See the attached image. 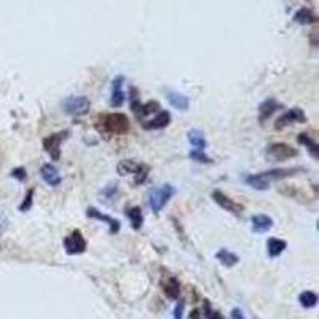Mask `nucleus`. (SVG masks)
I'll list each match as a JSON object with an SVG mask.
<instances>
[{"instance_id":"0eeeda50","label":"nucleus","mask_w":319,"mask_h":319,"mask_svg":"<svg viewBox=\"0 0 319 319\" xmlns=\"http://www.w3.org/2000/svg\"><path fill=\"white\" fill-rule=\"evenodd\" d=\"M305 121H307L305 112L300 107H294V108H289L287 112H284L281 117L276 120L275 130H284V128H287V126H292L295 123H305Z\"/></svg>"},{"instance_id":"f3484780","label":"nucleus","mask_w":319,"mask_h":319,"mask_svg":"<svg viewBox=\"0 0 319 319\" xmlns=\"http://www.w3.org/2000/svg\"><path fill=\"white\" fill-rule=\"evenodd\" d=\"M297 141H298V144H302L303 147H307V150L310 152V155H311V157H313L315 160L319 158V144H318V142H316L313 138H311L310 134L300 133V134H298Z\"/></svg>"},{"instance_id":"dca6fc26","label":"nucleus","mask_w":319,"mask_h":319,"mask_svg":"<svg viewBox=\"0 0 319 319\" xmlns=\"http://www.w3.org/2000/svg\"><path fill=\"white\" fill-rule=\"evenodd\" d=\"M168 103L171 104V107L177 108L180 112H185L188 110L190 107V99L185 96V94L177 93V91H168Z\"/></svg>"},{"instance_id":"72a5a7b5","label":"nucleus","mask_w":319,"mask_h":319,"mask_svg":"<svg viewBox=\"0 0 319 319\" xmlns=\"http://www.w3.org/2000/svg\"><path fill=\"white\" fill-rule=\"evenodd\" d=\"M184 307H185V303L182 302V300L177 305H176V308H174V319H182V315H184Z\"/></svg>"},{"instance_id":"aec40b11","label":"nucleus","mask_w":319,"mask_h":319,"mask_svg":"<svg viewBox=\"0 0 319 319\" xmlns=\"http://www.w3.org/2000/svg\"><path fill=\"white\" fill-rule=\"evenodd\" d=\"M187 139L192 144V147H195V150H205L208 147V141L200 130H190L187 133Z\"/></svg>"},{"instance_id":"9b49d317","label":"nucleus","mask_w":319,"mask_h":319,"mask_svg":"<svg viewBox=\"0 0 319 319\" xmlns=\"http://www.w3.org/2000/svg\"><path fill=\"white\" fill-rule=\"evenodd\" d=\"M86 217L88 219H94V220H101V222H106L108 225V233L110 235H115L120 232V220L113 219V217L107 215V214H103L96 208H88L86 209Z\"/></svg>"},{"instance_id":"cd10ccee","label":"nucleus","mask_w":319,"mask_h":319,"mask_svg":"<svg viewBox=\"0 0 319 319\" xmlns=\"http://www.w3.org/2000/svg\"><path fill=\"white\" fill-rule=\"evenodd\" d=\"M34 193H35V188H29V190H27V193L24 195L23 203L19 205V211H21V213H27L32 208V205H34Z\"/></svg>"},{"instance_id":"2eb2a0df","label":"nucleus","mask_w":319,"mask_h":319,"mask_svg":"<svg viewBox=\"0 0 319 319\" xmlns=\"http://www.w3.org/2000/svg\"><path fill=\"white\" fill-rule=\"evenodd\" d=\"M280 108H281V104L273 98L263 101V103L259 106V120H260V123H263L265 120H268L271 115H273L276 110H280Z\"/></svg>"},{"instance_id":"20e7f679","label":"nucleus","mask_w":319,"mask_h":319,"mask_svg":"<svg viewBox=\"0 0 319 319\" xmlns=\"http://www.w3.org/2000/svg\"><path fill=\"white\" fill-rule=\"evenodd\" d=\"M67 138H69V131H59L51 136H46L43 139V148H45V152L50 155V158L53 161L61 160V144H63Z\"/></svg>"},{"instance_id":"4be33fe9","label":"nucleus","mask_w":319,"mask_h":319,"mask_svg":"<svg viewBox=\"0 0 319 319\" xmlns=\"http://www.w3.org/2000/svg\"><path fill=\"white\" fill-rule=\"evenodd\" d=\"M144 166L142 163H138L134 160H121L117 166V173L120 176H128V174H136L139 169Z\"/></svg>"},{"instance_id":"f257e3e1","label":"nucleus","mask_w":319,"mask_h":319,"mask_svg":"<svg viewBox=\"0 0 319 319\" xmlns=\"http://www.w3.org/2000/svg\"><path fill=\"white\" fill-rule=\"evenodd\" d=\"M96 128L99 133L103 134H126L130 131V118L126 117L125 113H101L98 115V121H96Z\"/></svg>"},{"instance_id":"393cba45","label":"nucleus","mask_w":319,"mask_h":319,"mask_svg":"<svg viewBox=\"0 0 319 319\" xmlns=\"http://www.w3.org/2000/svg\"><path fill=\"white\" fill-rule=\"evenodd\" d=\"M298 302H300L302 307L307 308V310L315 308L318 305V295L313 292V290H305V292L298 295Z\"/></svg>"},{"instance_id":"473e14b6","label":"nucleus","mask_w":319,"mask_h":319,"mask_svg":"<svg viewBox=\"0 0 319 319\" xmlns=\"http://www.w3.org/2000/svg\"><path fill=\"white\" fill-rule=\"evenodd\" d=\"M117 192H118V187H117V184H115V185H113V184H110V185H108L107 188H104V190H103V195L106 196L107 200H112L113 196L117 195Z\"/></svg>"},{"instance_id":"f03ea898","label":"nucleus","mask_w":319,"mask_h":319,"mask_svg":"<svg viewBox=\"0 0 319 319\" xmlns=\"http://www.w3.org/2000/svg\"><path fill=\"white\" fill-rule=\"evenodd\" d=\"M176 195V187L171 184H165L160 188H155L150 192V198H148V205H150L153 213H160L165 208L169 200Z\"/></svg>"},{"instance_id":"ddd939ff","label":"nucleus","mask_w":319,"mask_h":319,"mask_svg":"<svg viewBox=\"0 0 319 319\" xmlns=\"http://www.w3.org/2000/svg\"><path fill=\"white\" fill-rule=\"evenodd\" d=\"M40 176L46 185L50 187H59L61 182H63V177L58 171V168L51 165V163H43L42 168H40Z\"/></svg>"},{"instance_id":"7c9ffc66","label":"nucleus","mask_w":319,"mask_h":319,"mask_svg":"<svg viewBox=\"0 0 319 319\" xmlns=\"http://www.w3.org/2000/svg\"><path fill=\"white\" fill-rule=\"evenodd\" d=\"M10 176H11L13 179H16L18 182H24V180L27 179V173H26V168L19 166V168H15V169H11Z\"/></svg>"},{"instance_id":"f704fd0d","label":"nucleus","mask_w":319,"mask_h":319,"mask_svg":"<svg viewBox=\"0 0 319 319\" xmlns=\"http://www.w3.org/2000/svg\"><path fill=\"white\" fill-rule=\"evenodd\" d=\"M232 318H233V319H246V318H244V315H243V311H241L240 308H233Z\"/></svg>"},{"instance_id":"b1692460","label":"nucleus","mask_w":319,"mask_h":319,"mask_svg":"<svg viewBox=\"0 0 319 319\" xmlns=\"http://www.w3.org/2000/svg\"><path fill=\"white\" fill-rule=\"evenodd\" d=\"M160 112V104L157 103V101H148V103L145 104H141L139 107V110L136 112V117H138V120H144L147 115H152V113H158ZM139 121V123H141Z\"/></svg>"},{"instance_id":"9d476101","label":"nucleus","mask_w":319,"mask_h":319,"mask_svg":"<svg viewBox=\"0 0 319 319\" xmlns=\"http://www.w3.org/2000/svg\"><path fill=\"white\" fill-rule=\"evenodd\" d=\"M123 85H125V77L123 75H117L112 80V86H110V106L112 107H121L125 104V91H123Z\"/></svg>"},{"instance_id":"a211bd4d","label":"nucleus","mask_w":319,"mask_h":319,"mask_svg":"<svg viewBox=\"0 0 319 319\" xmlns=\"http://www.w3.org/2000/svg\"><path fill=\"white\" fill-rule=\"evenodd\" d=\"M163 292L166 294V297L173 298H179V294H180V283L177 278L174 276H169L166 281H163Z\"/></svg>"},{"instance_id":"423d86ee","label":"nucleus","mask_w":319,"mask_h":319,"mask_svg":"<svg viewBox=\"0 0 319 319\" xmlns=\"http://www.w3.org/2000/svg\"><path fill=\"white\" fill-rule=\"evenodd\" d=\"M211 198H213L214 203H217V206H220L223 209V211H227V213L233 214L236 217H240L243 214V211H244L243 205L236 203L235 200H232L223 192H220V190H214V192L211 193Z\"/></svg>"},{"instance_id":"2f4dec72","label":"nucleus","mask_w":319,"mask_h":319,"mask_svg":"<svg viewBox=\"0 0 319 319\" xmlns=\"http://www.w3.org/2000/svg\"><path fill=\"white\" fill-rule=\"evenodd\" d=\"M205 316L208 318V319H225L223 318L219 311H215V310H213L211 308V303H209L208 300L205 302Z\"/></svg>"},{"instance_id":"a878e982","label":"nucleus","mask_w":319,"mask_h":319,"mask_svg":"<svg viewBox=\"0 0 319 319\" xmlns=\"http://www.w3.org/2000/svg\"><path fill=\"white\" fill-rule=\"evenodd\" d=\"M244 180H246V184L250 188H255V190H268L270 188V184H267V182L260 177L259 173L246 176V177H244Z\"/></svg>"},{"instance_id":"1a4fd4ad","label":"nucleus","mask_w":319,"mask_h":319,"mask_svg":"<svg viewBox=\"0 0 319 319\" xmlns=\"http://www.w3.org/2000/svg\"><path fill=\"white\" fill-rule=\"evenodd\" d=\"M298 171H305L303 168H284V169H271V171H263L259 173V176L267 182V184H271L273 180H283L287 177H292Z\"/></svg>"},{"instance_id":"7ed1b4c3","label":"nucleus","mask_w":319,"mask_h":319,"mask_svg":"<svg viewBox=\"0 0 319 319\" xmlns=\"http://www.w3.org/2000/svg\"><path fill=\"white\" fill-rule=\"evenodd\" d=\"M91 101L86 96H67L63 101V110L73 117H80L90 112Z\"/></svg>"},{"instance_id":"6e6552de","label":"nucleus","mask_w":319,"mask_h":319,"mask_svg":"<svg viewBox=\"0 0 319 319\" xmlns=\"http://www.w3.org/2000/svg\"><path fill=\"white\" fill-rule=\"evenodd\" d=\"M64 249L69 255H78L86 250V240L83 238L80 230H73L71 235L64 238Z\"/></svg>"},{"instance_id":"c756f323","label":"nucleus","mask_w":319,"mask_h":319,"mask_svg":"<svg viewBox=\"0 0 319 319\" xmlns=\"http://www.w3.org/2000/svg\"><path fill=\"white\" fill-rule=\"evenodd\" d=\"M188 157L193 161H198V163H213V160L205 153V150H192L188 153Z\"/></svg>"},{"instance_id":"6ab92c4d","label":"nucleus","mask_w":319,"mask_h":319,"mask_svg":"<svg viewBox=\"0 0 319 319\" xmlns=\"http://www.w3.org/2000/svg\"><path fill=\"white\" fill-rule=\"evenodd\" d=\"M287 248V243L284 240H280V238H270L267 241V252L271 259H276L278 255H281L284 250Z\"/></svg>"},{"instance_id":"4468645a","label":"nucleus","mask_w":319,"mask_h":319,"mask_svg":"<svg viewBox=\"0 0 319 319\" xmlns=\"http://www.w3.org/2000/svg\"><path fill=\"white\" fill-rule=\"evenodd\" d=\"M250 228L254 233H267L273 228V219L267 214H254L250 217Z\"/></svg>"},{"instance_id":"bb28decb","label":"nucleus","mask_w":319,"mask_h":319,"mask_svg":"<svg viewBox=\"0 0 319 319\" xmlns=\"http://www.w3.org/2000/svg\"><path fill=\"white\" fill-rule=\"evenodd\" d=\"M295 21L300 23V24H311V23L316 21V18H315V15L310 10L303 8V10H300L295 15Z\"/></svg>"},{"instance_id":"5701e85b","label":"nucleus","mask_w":319,"mask_h":319,"mask_svg":"<svg viewBox=\"0 0 319 319\" xmlns=\"http://www.w3.org/2000/svg\"><path fill=\"white\" fill-rule=\"evenodd\" d=\"M126 217L131 222V227L134 230H141L142 223H144V214H142V209L139 206H133L126 209Z\"/></svg>"},{"instance_id":"c85d7f7f","label":"nucleus","mask_w":319,"mask_h":319,"mask_svg":"<svg viewBox=\"0 0 319 319\" xmlns=\"http://www.w3.org/2000/svg\"><path fill=\"white\" fill-rule=\"evenodd\" d=\"M148 171H150V169H148V166H147V165L142 166V168L139 169V171L134 174V185H141V184H144L145 179L148 177Z\"/></svg>"},{"instance_id":"39448f33","label":"nucleus","mask_w":319,"mask_h":319,"mask_svg":"<svg viewBox=\"0 0 319 319\" xmlns=\"http://www.w3.org/2000/svg\"><path fill=\"white\" fill-rule=\"evenodd\" d=\"M265 155L270 161H286V160H290L298 155L297 148L290 147L287 144H283V142H275V144H271L267 147L265 150Z\"/></svg>"},{"instance_id":"412c9836","label":"nucleus","mask_w":319,"mask_h":319,"mask_svg":"<svg viewBox=\"0 0 319 319\" xmlns=\"http://www.w3.org/2000/svg\"><path fill=\"white\" fill-rule=\"evenodd\" d=\"M215 259L219 260L223 267H227V268H230V267H235L236 263L240 262V257L236 255L235 252H230L228 249H225V248H222L219 252L215 254Z\"/></svg>"},{"instance_id":"f8f14e48","label":"nucleus","mask_w":319,"mask_h":319,"mask_svg":"<svg viewBox=\"0 0 319 319\" xmlns=\"http://www.w3.org/2000/svg\"><path fill=\"white\" fill-rule=\"evenodd\" d=\"M169 123H171V113L168 110H160L153 118L142 121V128L148 131H157V130H165Z\"/></svg>"}]
</instances>
